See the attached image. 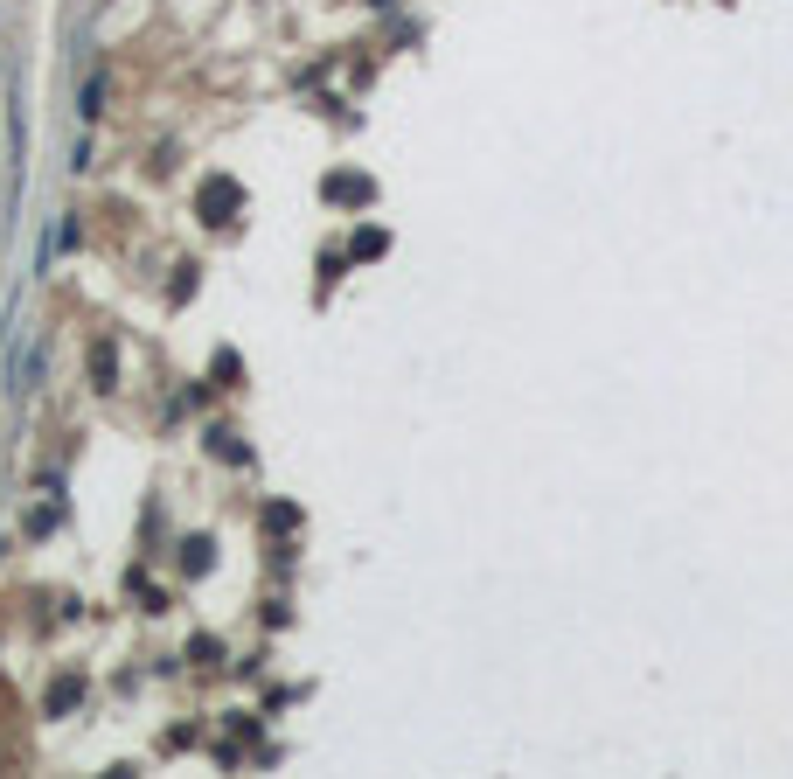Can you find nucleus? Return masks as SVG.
I'll return each mask as SVG.
<instances>
[{
  "mask_svg": "<svg viewBox=\"0 0 793 779\" xmlns=\"http://www.w3.org/2000/svg\"><path fill=\"white\" fill-rule=\"evenodd\" d=\"M202 439H209V453H216V460H230V467H244V460H251V453L237 446V432H202Z\"/></svg>",
  "mask_w": 793,
  "mask_h": 779,
  "instance_id": "4",
  "label": "nucleus"
},
{
  "mask_svg": "<svg viewBox=\"0 0 793 779\" xmlns=\"http://www.w3.org/2000/svg\"><path fill=\"white\" fill-rule=\"evenodd\" d=\"M195 209H202V223H237V209H244V188L237 181H202V195H195Z\"/></svg>",
  "mask_w": 793,
  "mask_h": 779,
  "instance_id": "1",
  "label": "nucleus"
},
{
  "mask_svg": "<svg viewBox=\"0 0 793 779\" xmlns=\"http://www.w3.org/2000/svg\"><path fill=\"white\" fill-rule=\"evenodd\" d=\"M112 362H119V355H112V341H98V355H91V369H98V390H112Z\"/></svg>",
  "mask_w": 793,
  "mask_h": 779,
  "instance_id": "6",
  "label": "nucleus"
},
{
  "mask_svg": "<svg viewBox=\"0 0 793 779\" xmlns=\"http://www.w3.org/2000/svg\"><path fill=\"white\" fill-rule=\"evenodd\" d=\"M209 564H216V543H209V536H181V571L195 578V571H209Z\"/></svg>",
  "mask_w": 793,
  "mask_h": 779,
  "instance_id": "3",
  "label": "nucleus"
},
{
  "mask_svg": "<svg viewBox=\"0 0 793 779\" xmlns=\"http://www.w3.org/2000/svg\"><path fill=\"white\" fill-rule=\"evenodd\" d=\"M77 112H84V119H98V112H105V77H84V91H77Z\"/></svg>",
  "mask_w": 793,
  "mask_h": 779,
  "instance_id": "5",
  "label": "nucleus"
},
{
  "mask_svg": "<svg viewBox=\"0 0 793 779\" xmlns=\"http://www.w3.org/2000/svg\"><path fill=\"white\" fill-rule=\"evenodd\" d=\"M223 654V640H209V633H195V647H188V661H216Z\"/></svg>",
  "mask_w": 793,
  "mask_h": 779,
  "instance_id": "7",
  "label": "nucleus"
},
{
  "mask_svg": "<svg viewBox=\"0 0 793 779\" xmlns=\"http://www.w3.org/2000/svg\"><path fill=\"white\" fill-rule=\"evenodd\" d=\"M327 202H376L369 174H327Z\"/></svg>",
  "mask_w": 793,
  "mask_h": 779,
  "instance_id": "2",
  "label": "nucleus"
}]
</instances>
